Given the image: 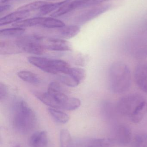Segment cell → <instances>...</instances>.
Returning a JSON list of instances; mask_svg holds the SVG:
<instances>
[{
  "mask_svg": "<svg viewBox=\"0 0 147 147\" xmlns=\"http://www.w3.org/2000/svg\"><path fill=\"white\" fill-rule=\"evenodd\" d=\"M131 74L128 66L121 62L111 65L108 70V81L110 90L116 94L127 91L131 84Z\"/></svg>",
  "mask_w": 147,
  "mask_h": 147,
  "instance_id": "cell-1",
  "label": "cell"
},
{
  "mask_svg": "<svg viewBox=\"0 0 147 147\" xmlns=\"http://www.w3.org/2000/svg\"><path fill=\"white\" fill-rule=\"evenodd\" d=\"M13 127L18 133L27 134L35 127L37 118L34 112L26 103L20 101L16 106Z\"/></svg>",
  "mask_w": 147,
  "mask_h": 147,
  "instance_id": "cell-2",
  "label": "cell"
},
{
  "mask_svg": "<svg viewBox=\"0 0 147 147\" xmlns=\"http://www.w3.org/2000/svg\"><path fill=\"white\" fill-rule=\"evenodd\" d=\"M147 108L146 98L137 93L127 95L121 98L117 103L116 109L122 115L128 117L130 119L138 113Z\"/></svg>",
  "mask_w": 147,
  "mask_h": 147,
  "instance_id": "cell-3",
  "label": "cell"
},
{
  "mask_svg": "<svg viewBox=\"0 0 147 147\" xmlns=\"http://www.w3.org/2000/svg\"><path fill=\"white\" fill-rule=\"evenodd\" d=\"M41 38L39 35L32 34L20 37L15 42L22 52L41 55L45 50L41 44Z\"/></svg>",
  "mask_w": 147,
  "mask_h": 147,
  "instance_id": "cell-4",
  "label": "cell"
},
{
  "mask_svg": "<svg viewBox=\"0 0 147 147\" xmlns=\"http://www.w3.org/2000/svg\"><path fill=\"white\" fill-rule=\"evenodd\" d=\"M41 44L44 49L57 51H66L71 50L70 43L64 40L42 37Z\"/></svg>",
  "mask_w": 147,
  "mask_h": 147,
  "instance_id": "cell-5",
  "label": "cell"
},
{
  "mask_svg": "<svg viewBox=\"0 0 147 147\" xmlns=\"http://www.w3.org/2000/svg\"><path fill=\"white\" fill-rule=\"evenodd\" d=\"M110 7V4H106L87 10L77 16L75 19V22L79 24H85L108 11Z\"/></svg>",
  "mask_w": 147,
  "mask_h": 147,
  "instance_id": "cell-6",
  "label": "cell"
},
{
  "mask_svg": "<svg viewBox=\"0 0 147 147\" xmlns=\"http://www.w3.org/2000/svg\"><path fill=\"white\" fill-rule=\"evenodd\" d=\"M134 78L139 88L147 93V62L137 65L135 71Z\"/></svg>",
  "mask_w": 147,
  "mask_h": 147,
  "instance_id": "cell-7",
  "label": "cell"
},
{
  "mask_svg": "<svg viewBox=\"0 0 147 147\" xmlns=\"http://www.w3.org/2000/svg\"><path fill=\"white\" fill-rule=\"evenodd\" d=\"M27 59L30 64L45 72L56 74L54 68L53 59L42 57H30L28 58Z\"/></svg>",
  "mask_w": 147,
  "mask_h": 147,
  "instance_id": "cell-8",
  "label": "cell"
},
{
  "mask_svg": "<svg viewBox=\"0 0 147 147\" xmlns=\"http://www.w3.org/2000/svg\"><path fill=\"white\" fill-rule=\"evenodd\" d=\"M30 15V12L18 10L13 12L0 19V26H5L24 20Z\"/></svg>",
  "mask_w": 147,
  "mask_h": 147,
  "instance_id": "cell-9",
  "label": "cell"
},
{
  "mask_svg": "<svg viewBox=\"0 0 147 147\" xmlns=\"http://www.w3.org/2000/svg\"><path fill=\"white\" fill-rule=\"evenodd\" d=\"M47 92L60 104L61 109L63 104L69 98L67 95L62 92L60 85L57 82H52L49 84Z\"/></svg>",
  "mask_w": 147,
  "mask_h": 147,
  "instance_id": "cell-10",
  "label": "cell"
},
{
  "mask_svg": "<svg viewBox=\"0 0 147 147\" xmlns=\"http://www.w3.org/2000/svg\"><path fill=\"white\" fill-rule=\"evenodd\" d=\"M116 139L118 143L121 146L128 145L132 140V132L130 129L125 125H120L117 131Z\"/></svg>",
  "mask_w": 147,
  "mask_h": 147,
  "instance_id": "cell-11",
  "label": "cell"
},
{
  "mask_svg": "<svg viewBox=\"0 0 147 147\" xmlns=\"http://www.w3.org/2000/svg\"><path fill=\"white\" fill-rule=\"evenodd\" d=\"M82 4V0H74L66 3L55 11L53 12L50 16L54 18L59 17L70 13L76 9L80 8Z\"/></svg>",
  "mask_w": 147,
  "mask_h": 147,
  "instance_id": "cell-12",
  "label": "cell"
},
{
  "mask_svg": "<svg viewBox=\"0 0 147 147\" xmlns=\"http://www.w3.org/2000/svg\"><path fill=\"white\" fill-rule=\"evenodd\" d=\"M29 144L32 147H48L47 133L45 131L34 133L30 137Z\"/></svg>",
  "mask_w": 147,
  "mask_h": 147,
  "instance_id": "cell-13",
  "label": "cell"
},
{
  "mask_svg": "<svg viewBox=\"0 0 147 147\" xmlns=\"http://www.w3.org/2000/svg\"><path fill=\"white\" fill-rule=\"evenodd\" d=\"M34 94L37 98L45 105L54 109H61L60 104L48 92H35Z\"/></svg>",
  "mask_w": 147,
  "mask_h": 147,
  "instance_id": "cell-14",
  "label": "cell"
},
{
  "mask_svg": "<svg viewBox=\"0 0 147 147\" xmlns=\"http://www.w3.org/2000/svg\"><path fill=\"white\" fill-rule=\"evenodd\" d=\"M44 19V17H37L28 19H24L22 20L13 23L12 24V26L14 27L22 28L35 26H41Z\"/></svg>",
  "mask_w": 147,
  "mask_h": 147,
  "instance_id": "cell-15",
  "label": "cell"
},
{
  "mask_svg": "<svg viewBox=\"0 0 147 147\" xmlns=\"http://www.w3.org/2000/svg\"><path fill=\"white\" fill-rule=\"evenodd\" d=\"M80 28L76 25L65 26L60 28L59 33L61 37L64 38L70 39L76 36L80 32Z\"/></svg>",
  "mask_w": 147,
  "mask_h": 147,
  "instance_id": "cell-16",
  "label": "cell"
},
{
  "mask_svg": "<svg viewBox=\"0 0 147 147\" xmlns=\"http://www.w3.org/2000/svg\"><path fill=\"white\" fill-rule=\"evenodd\" d=\"M0 50L1 54H8L22 52L15 42L3 41L1 42Z\"/></svg>",
  "mask_w": 147,
  "mask_h": 147,
  "instance_id": "cell-17",
  "label": "cell"
},
{
  "mask_svg": "<svg viewBox=\"0 0 147 147\" xmlns=\"http://www.w3.org/2000/svg\"><path fill=\"white\" fill-rule=\"evenodd\" d=\"M71 1H72V0H64L61 1L54 3L49 2L40 9L39 14L41 16L45 15L52 13L54 11H55L65 4L70 2Z\"/></svg>",
  "mask_w": 147,
  "mask_h": 147,
  "instance_id": "cell-18",
  "label": "cell"
},
{
  "mask_svg": "<svg viewBox=\"0 0 147 147\" xmlns=\"http://www.w3.org/2000/svg\"><path fill=\"white\" fill-rule=\"evenodd\" d=\"M113 144V141L109 138L91 139L87 142L85 147H111Z\"/></svg>",
  "mask_w": 147,
  "mask_h": 147,
  "instance_id": "cell-19",
  "label": "cell"
},
{
  "mask_svg": "<svg viewBox=\"0 0 147 147\" xmlns=\"http://www.w3.org/2000/svg\"><path fill=\"white\" fill-rule=\"evenodd\" d=\"M48 112L52 117L59 123H66L69 121V116L66 113L58 110L57 109L49 108Z\"/></svg>",
  "mask_w": 147,
  "mask_h": 147,
  "instance_id": "cell-20",
  "label": "cell"
},
{
  "mask_svg": "<svg viewBox=\"0 0 147 147\" xmlns=\"http://www.w3.org/2000/svg\"><path fill=\"white\" fill-rule=\"evenodd\" d=\"M19 78L23 81L30 84H38L41 80L38 75L28 71H21L17 73Z\"/></svg>",
  "mask_w": 147,
  "mask_h": 147,
  "instance_id": "cell-21",
  "label": "cell"
},
{
  "mask_svg": "<svg viewBox=\"0 0 147 147\" xmlns=\"http://www.w3.org/2000/svg\"><path fill=\"white\" fill-rule=\"evenodd\" d=\"M25 32V29L22 28L14 27L5 28L0 31L1 37L13 38L22 36Z\"/></svg>",
  "mask_w": 147,
  "mask_h": 147,
  "instance_id": "cell-22",
  "label": "cell"
},
{
  "mask_svg": "<svg viewBox=\"0 0 147 147\" xmlns=\"http://www.w3.org/2000/svg\"><path fill=\"white\" fill-rule=\"evenodd\" d=\"M65 24L63 22L54 17H44V20L41 26L46 28H61Z\"/></svg>",
  "mask_w": 147,
  "mask_h": 147,
  "instance_id": "cell-23",
  "label": "cell"
},
{
  "mask_svg": "<svg viewBox=\"0 0 147 147\" xmlns=\"http://www.w3.org/2000/svg\"><path fill=\"white\" fill-rule=\"evenodd\" d=\"M48 3V2L45 1H36L21 6L18 8L17 9L30 12L37 9H40Z\"/></svg>",
  "mask_w": 147,
  "mask_h": 147,
  "instance_id": "cell-24",
  "label": "cell"
},
{
  "mask_svg": "<svg viewBox=\"0 0 147 147\" xmlns=\"http://www.w3.org/2000/svg\"><path fill=\"white\" fill-rule=\"evenodd\" d=\"M60 147H73L72 138L70 132L66 129H63L60 133Z\"/></svg>",
  "mask_w": 147,
  "mask_h": 147,
  "instance_id": "cell-25",
  "label": "cell"
},
{
  "mask_svg": "<svg viewBox=\"0 0 147 147\" xmlns=\"http://www.w3.org/2000/svg\"><path fill=\"white\" fill-rule=\"evenodd\" d=\"M81 105V101L79 98L69 97L62 105V109L67 111L75 110L78 109Z\"/></svg>",
  "mask_w": 147,
  "mask_h": 147,
  "instance_id": "cell-26",
  "label": "cell"
},
{
  "mask_svg": "<svg viewBox=\"0 0 147 147\" xmlns=\"http://www.w3.org/2000/svg\"><path fill=\"white\" fill-rule=\"evenodd\" d=\"M66 74L72 76L79 84L85 79L86 76V72L84 69L78 67L70 68Z\"/></svg>",
  "mask_w": 147,
  "mask_h": 147,
  "instance_id": "cell-27",
  "label": "cell"
},
{
  "mask_svg": "<svg viewBox=\"0 0 147 147\" xmlns=\"http://www.w3.org/2000/svg\"><path fill=\"white\" fill-rule=\"evenodd\" d=\"M131 147H147V133H141L136 135Z\"/></svg>",
  "mask_w": 147,
  "mask_h": 147,
  "instance_id": "cell-28",
  "label": "cell"
},
{
  "mask_svg": "<svg viewBox=\"0 0 147 147\" xmlns=\"http://www.w3.org/2000/svg\"><path fill=\"white\" fill-rule=\"evenodd\" d=\"M59 80L61 83L70 87H76L80 84L72 76L68 74L60 75Z\"/></svg>",
  "mask_w": 147,
  "mask_h": 147,
  "instance_id": "cell-29",
  "label": "cell"
},
{
  "mask_svg": "<svg viewBox=\"0 0 147 147\" xmlns=\"http://www.w3.org/2000/svg\"><path fill=\"white\" fill-rule=\"evenodd\" d=\"M8 93V89L5 84L1 82L0 83V100H4Z\"/></svg>",
  "mask_w": 147,
  "mask_h": 147,
  "instance_id": "cell-30",
  "label": "cell"
},
{
  "mask_svg": "<svg viewBox=\"0 0 147 147\" xmlns=\"http://www.w3.org/2000/svg\"><path fill=\"white\" fill-rule=\"evenodd\" d=\"M109 1L110 0H91L87 3H85L84 5H83L81 8L96 6Z\"/></svg>",
  "mask_w": 147,
  "mask_h": 147,
  "instance_id": "cell-31",
  "label": "cell"
},
{
  "mask_svg": "<svg viewBox=\"0 0 147 147\" xmlns=\"http://www.w3.org/2000/svg\"><path fill=\"white\" fill-rule=\"evenodd\" d=\"M11 6L9 4H3L0 7V13L1 14L7 12L11 9Z\"/></svg>",
  "mask_w": 147,
  "mask_h": 147,
  "instance_id": "cell-32",
  "label": "cell"
},
{
  "mask_svg": "<svg viewBox=\"0 0 147 147\" xmlns=\"http://www.w3.org/2000/svg\"><path fill=\"white\" fill-rule=\"evenodd\" d=\"M13 1V0H1V3H5L6 2H8L9 1Z\"/></svg>",
  "mask_w": 147,
  "mask_h": 147,
  "instance_id": "cell-33",
  "label": "cell"
},
{
  "mask_svg": "<svg viewBox=\"0 0 147 147\" xmlns=\"http://www.w3.org/2000/svg\"><path fill=\"white\" fill-rule=\"evenodd\" d=\"M45 1H57V0H45Z\"/></svg>",
  "mask_w": 147,
  "mask_h": 147,
  "instance_id": "cell-34",
  "label": "cell"
},
{
  "mask_svg": "<svg viewBox=\"0 0 147 147\" xmlns=\"http://www.w3.org/2000/svg\"><path fill=\"white\" fill-rule=\"evenodd\" d=\"M14 147H21L20 145H16V146H15Z\"/></svg>",
  "mask_w": 147,
  "mask_h": 147,
  "instance_id": "cell-35",
  "label": "cell"
}]
</instances>
